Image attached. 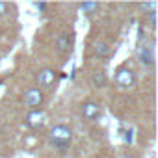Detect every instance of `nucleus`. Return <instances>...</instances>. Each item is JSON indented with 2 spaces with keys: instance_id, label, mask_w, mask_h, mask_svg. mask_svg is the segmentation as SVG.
<instances>
[{
  "instance_id": "nucleus-6",
  "label": "nucleus",
  "mask_w": 158,
  "mask_h": 158,
  "mask_svg": "<svg viewBox=\"0 0 158 158\" xmlns=\"http://www.w3.org/2000/svg\"><path fill=\"white\" fill-rule=\"evenodd\" d=\"M101 114H102V108H101L99 102H95V101H86V102L82 104V117H84L86 121H97V119L101 117Z\"/></svg>"
},
{
  "instance_id": "nucleus-2",
  "label": "nucleus",
  "mask_w": 158,
  "mask_h": 158,
  "mask_svg": "<svg viewBox=\"0 0 158 158\" xmlns=\"http://www.w3.org/2000/svg\"><path fill=\"white\" fill-rule=\"evenodd\" d=\"M136 58L143 67H152L154 65V41L152 39H143L138 41L136 45Z\"/></svg>"
},
{
  "instance_id": "nucleus-9",
  "label": "nucleus",
  "mask_w": 158,
  "mask_h": 158,
  "mask_svg": "<svg viewBox=\"0 0 158 158\" xmlns=\"http://www.w3.org/2000/svg\"><path fill=\"white\" fill-rule=\"evenodd\" d=\"M91 84H93L97 89L106 88V84H108V76H106V73H104V71H97V73H93V76H91Z\"/></svg>"
},
{
  "instance_id": "nucleus-10",
  "label": "nucleus",
  "mask_w": 158,
  "mask_h": 158,
  "mask_svg": "<svg viewBox=\"0 0 158 158\" xmlns=\"http://www.w3.org/2000/svg\"><path fill=\"white\" fill-rule=\"evenodd\" d=\"M78 8H80V11L84 15H93V13H97L101 10V4L99 2H84V4L78 6Z\"/></svg>"
},
{
  "instance_id": "nucleus-14",
  "label": "nucleus",
  "mask_w": 158,
  "mask_h": 158,
  "mask_svg": "<svg viewBox=\"0 0 158 158\" xmlns=\"http://www.w3.org/2000/svg\"><path fill=\"white\" fill-rule=\"evenodd\" d=\"M34 8H35L37 11H45V10H47L48 6H47L45 2H34Z\"/></svg>"
},
{
  "instance_id": "nucleus-1",
  "label": "nucleus",
  "mask_w": 158,
  "mask_h": 158,
  "mask_svg": "<svg viewBox=\"0 0 158 158\" xmlns=\"http://www.w3.org/2000/svg\"><path fill=\"white\" fill-rule=\"evenodd\" d=\"M50 143L52 147H56L58 151H67L71 145V138H73V130L67 125H54L48 132Z\"/></svg>"
},
{
  "instance_id": "nucleus-16",
  "label": "nucleus",
  "mask_w": 158,
  "mask_h": 158,
  "mask_svg": "<svg viewBox=\"0 0 158 158\" xmlns=\"http://www.w3.org/2000/svg\"><path fill=\"white\" fill-rule=\"evenodd\" d=\"M123 158H138V156H134V154H125Z\"/></svg>"
},
{
  "instance_id": "nucleus-3",
  "label": "nucleus",
  "mask_w": 158,
  "mask_h": 158,
  "mask_svg": "<svg viewBox=\"0 0 158 158\" xmlns=\"http://www.w3.org/2000/svg\"><path fill=\"white\" fill-rule=\"evenodd\" d=\"M114 80L121 89H132L136 86V73L132 69H128V67H119L115 71Z\"/></svg>"
},
{
  "instance_id": "nucleus-8",
  "label": "nucleus",
  "mask_w": 158,
  "mask_h": 158,
  "mask_svg": "<svg viewBox=\"0 0 158 158\" xmlns=\"http://www.w3.org/2000/svg\"><path fill=\"white\" fill-rule=\"evenodd\" d=\"M54 45H56V50H58V52L67 54V52H71V48H73V35H71V34H65V32H63V34H58Z\"/></svg>"
},
{
  "instance_id": "nucleus-7",
  "label": "nucleus",
  "mask_w": 158,
  "mask_h": 158,
  "mask_svg": "<svg viewBox=\"0 0 158 158\" xmlns=\"http://www.w3.org/2000/svg\"><path fill=\"white\" fill-rule=\"evenodd\" d=\"M47 119V114L43 110H30L24 117V123L30 127V128H39Z\"/></svg>"
},
{
  "instance_id": "nucleus-12",
  "label": "nucleus",
  "mask_w": 158,
  "mask_h": 158,
  "mask_svg": "<svg viewBox=\"0 0 158 158\" xmlns=\"http://www.w3.org/2000/svg\"><path fill=\"white\" fill-rule=\"evenodd\" d=\"M139 8H141L143 11H147V15H149V13H156L158 2H145V4H139Z\"/></svg>"
},
{
  "instance_id": "nucleus-15",
  "label": "nucleus",
  "mask_w": 158,
  "mask_h": 158,
  "mask_svg": "<svg viewBox=\"0 0 158 158\" xmlns=\"http://www.w3.org/2000/svg\"><path fill=\"white\" fill-rule=\"evenodd\" d=\"M147 21H149L151 28H154V24H156V13H149L147 15Z\"/></svg>"
},
{
  "instance_id": "nucleus-13",
  "label": "nucleus",
  "mask_w": 158,
  "mask_h": 158,
  "mask_svg": "<svg viewBox=\"0 0 158 158\" xmlns=\"http://www.w3.org/2000/svg\"><path fill=\"white\" fill-rule=\"evenodd\" d=\"M8 13H10V4L0 2V17H6Z\"/></svg>"
},
{
  "instance_id": "nucleus-11",
  "label": "nucleus",
  "mask_w": 158,
  "mask_h": 158,
  "mask_svg": "<svg viewBox=\"0 0 158 158\" xmlns=\"http://www.w3.org/2000/svg\"><path fill=\"white\" fill-rule=\"evenodd\" d=\"M95 54H97L99 58H108V56H110V47H108V43H106V41H97V43H95Z\"/></svg>"
},
{
  "instance_id": "nucleus-5",
  "label": "nucleus",
  "mask_w": 158,
  "mask_h": 158,
  "mask_svg": "<svg viewBox=\"0 0 158 158\" xmlns=\"http://www.w3.org/2000/svg\"><path fill=\"white\" fill-rule=\"evenodd\" d=\"M35 80H37V86L39 88H43V89H47V88H50L56 80H58V73L54 71V69H41L39 73H37V76H35Z\"/></svg>"
},
{
  "instance_id": "nucleus-4",
  "label": "nucleus",
  "mask_w": 158,
  "mask_h": 158,
  "mask_svg": "<svg viewBox=\"0 0 158 158\" xmlns=\"http://www.w3.org/2000/svg\"><path fill=\"white\" fill-rule=\"evenodd\" d=\"M23 101H24V104L30 110H39L41 104H43V101H45V97H43V91L39 88H30V89L24 91Z\"/></svg>"
}]
</instances>
